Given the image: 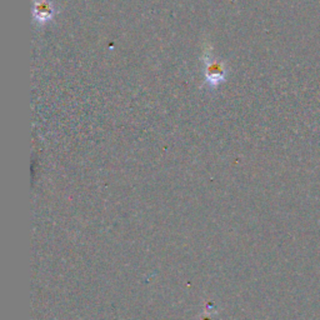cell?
Segmentation results:
<instances>
[{
	"mask_svg": "<svg viewBox=\"0 0 320 320\" xmlns=\"http://www.w3.org/2000/svg\"><path fill=\"white\" fill-rule=\"evenodd\" d=\"M54 10L52 4L47 0H42L39 4H35V9H34V18L39 20V23H44V21L49 20L53 17Z\"/></svg>",
	"mask_w": 320,
	"mask_h": 320,
	"instance_id": "obj_1",
	"label": "cell"
},
{
	"mask_svg": "<svg viewBox=\"0 0 320 320\" xmlns=\"http://www.w3.org/2000/svg\"><path fill=\"white\" fill-rule=\"evenodd\" d=\"M206 78H208V83L211 84V87H218V84L224 80V70L222 69V65H219V64H209Z\"/></svg>",
	"mask_w": 320,
	"mask_h": 320,
	"instance_id": "obj_2",
	"label": "cell"
}]
</instances>
